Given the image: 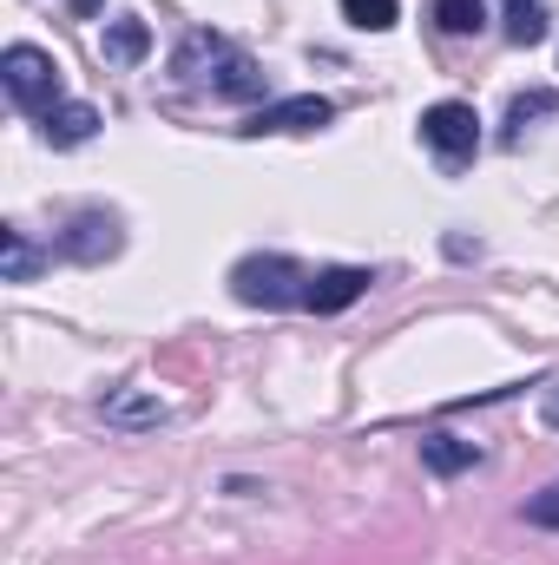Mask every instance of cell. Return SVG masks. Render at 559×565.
<instances>
[{"label":"cell","mask_w":559,"mask_h":565,"mask_svg":"<svg viewBox=\"0 0 559 565\" xmlns=\"http://www.w3.org/2000/svg\"><path fill=\"white\" fill-rule=\"evenodd\" d=\"M540 415H547V427L559 434V382H547V388H540Z\"/></svg>","instance_id":"obj_19"},{"label":"cell","mask_w":559,"mask_h":565,"mask_svg":"<svg viewBox=\"0 0 559 565\" xmlns=\"http://www.w3.org/2000/svg\"><path fill=\"white\" fill-rule=\"evenodd\" d=\"M145 53H151L145 20H113V26H106V60H113V66H139Z\"/></svg>","instance_id":"obj_10"},{"label":"cell","mask_w":559,"mask_h":565,"mask_svg":"<svg viewBox=\"0 0 559 565\" xmlns=\"http://www.w3.org/2000/svg\"><path fill=\"white\" fill-rule=\"evenodd\" d=\"M40 132H46V145H86L93 132H99V113L86 106V99H66V106H53L46 119H40Z\"/></svg>","instance_id":"obj_6"},{"label":"cell","mask_w":559,"mask_h":565,"mask_svg":"<svg viewBox=\"0 0 559 565\" xmlns=\"http://www.w3.org/2000/svg\"><path fill=\"white\" fill-rule=\"evenodd\" d=\"M224 53H231V46H224V40H218V33H191V40H184V46H178V60H171V73H184V79H198V66H204V60H211V66H218V60H224Z\"/></svg>","instance_id":"obj_15"},{"label":"cell","mask_w":559,"mask_h":565,"mask_svg":"<svg viewBox=\"0 0 559 565\" xmlns=\"http://www.w3.org/2000/svg\"><path fill=\"white\" fill-rule=\"evenodd\" d=\"M507 40H514V46H540V40H547L540 0H507Z\"/></svg>","instance_id":"obj_13"},{"label":"cell","mask_w":559,"mask_h":565,"mask_svg":"<svg viewBox=\"0 0 559 565\" xmlns=\"http://www.w3.org/2000/svg\"><path fill=\"white\" fill-rule=\"evenodd\" d=\"M33 270H40V250H33L20 231H0V277H7V282H27Z\"/></svg>","instance_id":"obj_14"},{"label":"cell","mask_w":559,"mask_h":565,"mask_svg":"<svg viewBox=\"0 0 559 565\" xmlns=\"http://www.w3.org/2000/svg\"><path fill=\"white\" fill-rule=\"evenodd\" d=\"M527 526H559V480L547 487V493L527 500Z\"/></svg>","instance_id":"obj_18"},{"label":"cell","mask_w":559,"mask_h":565,"mask_svg":"<svg viewBox=\"0 0 559 565\" xmlns=\"http://www.w3.org/2000/svg\"><path fill=\"white\" fill-rule=\"evenodd\" d=\"M309 126H329V99H316V93H296V99H277V106H264L244 132L257 139V132H309Z\"/></svg>","instance_id":"obj_4"},{"label":"cell","mask_w":559,"mask_h":565,"mask_svg":"<svg viewBox=\"0 0 559 565\" xmlns=\"http://www.w3.org/2000/svg\"><path fill=\"white\" fill-rule=\"evenodd\" d=\"M66 257H80V264H99V257H113L119 250V224L113 217H80L73 231H66V244H60Z\"/></svg>","instance_id":"obj_7"},{"label":"cell","mask_w":559,"mask_h":565,"mask_svg":"<svg viewBox=\"0 0 559 565\" xmlns=\"http://www.w3.org/2000/svg\"><path fill=\"white\" fill-rule=\"evenodd\" d=\"M553 106H559L553 93H520V99H514V113H507V126H514V132H527V119H547Z\"/></svg>","instance_id":"obj_17"},{"label":"cell","mask_w":559,"mask_h":565,"mask_svg":"<svg viewBox=\"0 0 559 565\" xmlns=\"http://www.w3.org/2000/svg\"><path fill=\"white\" fill-rule=\"evenodd\" d=\"M474 460H481L474 440H454V434H428V440H421V467L441 473V480H447V473H467Z\"/></svg>","instance_id":"obj_9"},{"label":"cell","mask_w":559,"mask_h":565,"mask_svg":"<svg viewBox=\"0 0 559 565\" xmlns=\"http://www.w3.org/2000/svg\"><path fill=\"white\" fill-rule=\"evenodd\" d=\"M342 20L362 33H382V26H395V0H342Z\"/></svg>","instance_id":"obj_16"},{"label":"cell","mask_w":559,"mask_h":565,"mask_svg":"<svg viewBox=\"0 0 559 565\" xmlns=\"http://www.w3.org/2000/svg\"><path fill=\"white\" fill-rule=\"evenodd\" d=\"M0 79H7V99L13 106H27V113H53V106H66L60 99V60L53 53H40V46H7L0 53Z\"/></svg>","instance_id":"obj_1"},{"label":"cell","mask_w":559,"mask_h":565,"mask_svg":"<svg viewBox=\"0 0 559 565\" xmlns=\"http://www.w3.org/2000/svg\"><path fill=\"white\" fill-rule=\"evenodd\" d=\"M211 93H218V99H257V93H264V73H257V60H244V53H224V60H218V73H211Z\"/></svg>","instance_id":"obj_8"},{"label":"cell","mask_w":559,"mask_h":565,"mask_svg":"<svg viewBox=\"0 0 559 565\" xmlns=\"http://www.w3.org/2000/svg\"><path fill=\"white\" fill-rule=\"evenodd\" d=\"M362 289H369V270H356V264H336V270H316V277H309L303 302H309L316 316H336V309H349Z\"/></svg>","instance_id":"obj_5"},{"label":"cell","mask_w":559,"mask_h":565,"mask_svg":"<svg viewBox=\"0 0 559 565\" xmlns=\"http://www.w3.org/2000/svg\"><path fill=\"white\" fill-rule=\"evenodd\" d=\"M428 13H434V26H441V33H454V40L487 26V7H481V0H428Z\"/></svg>","instance_id":"obj_11"},{"label":"cell","mask_w":559,"mask_h":565,"mask_svg":"<svg viewBox=\"0 0 559 565\" xmlns=\"http://www.w3.org/2000/svg\"><path fill=\"white\" fill-rule=\"evenodd\" d=\"M421 139L434 145L447 164H461V158H474V145H481V119H474V106L441 99V106H428V113H421Z\"/></svg>","instance_id":"obj_3"},{"label":"cell","mask_w":559,"mask_h":565,"mask_svg":"<svg viewBox=\"0 0 559 565\" xmlns=\"http://www.w3.org/2000/svg\"><path fill=\"white\" fill-rule=\"evenodd\" d=\"M106 422L113 427H158L165 422V402H151V395H113L106 402Z\"/></svg>","instance_id":"obj_12"},{"label":"cell","mask_w":559,"mask_h":565,"mask_svg":"<svg viewBox=\"0 0 559 565\" xmlns=\"http://www.w3.org/2000/svg\"><path fill=\"white\" fill-rule=\"evenodd\" d=\"M231 289H238V302L283 309V302H303L309 270H303V264H289V257H244V264L231 270Z\"/></svg>","instance_id":"obj_2"}]
</instances>
